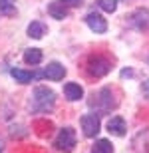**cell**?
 <instances>
[{
	"instance_id": "cell-5",
	"label": "cell",
	"mask_w": 149,
	"mask_h": 153,
	"mask_svg": "<svg viewBox=\"0 0 149 153\" xmlns=\"http://www.w3.org/2000/svg\"><path fill=\"white\" fill-rule=\"evenodd\" d=\"M86 24L96 34H105L107 32V22H105V18H102V14H98V12H90L86 16Z\"/></svg>"
},
{
	"instance_id": "cell-21",
	"label": "cell",
	"mask_w": 149,
	"mask_h": 153,
	"mask_svg": "<svg viewBox=\"0 0 149 153\" xmlns=\"http://www.w3.org/2000/svg\"><path fill=\"white\" fill-rule=\"evenodd\" d=\"M0 153H2V143H0Z\"/></svg>"
},
{
	"instance_id": "cell-12",
	"label": "cell",
	"mask_w": 149,
	"mask_h": 153,
	"mask_svg": "<svg viewBox=\"0 0 149 153\" xmlns=\"http://www.w3.org/2000/svg\"><path fill=\"white\" fill-rule=\"evenodd\" d=\"M46 24H42L38 22V20H34V22H30L28 24V36L30 38H34V40H40L42 36L46 34Z\"/></svg>"
},
{
	"instance_id": "cell-20",
	"label": "cell",
	"mask_w": 149,
	"mask_h": 153,
	"mask_svg": "<svg viewBox=\"0 0 149 153\" xmlns=\"http://www.w3.org/2000/svg\"><path fill=\"white\" fill-rule=\"evenodd\" d=\"M127 76H133L131 70H123V72H121V78H127Z\"/></svg>"
},
{
	"instance_id": "cell-2",
	"label": "cell",
	"mask_w": 149,
	"mask_h": 153,
	"mask_svg": "<svg viewBox=\"0 0 149 153\" xmlns=\"http://www.w3.org/2000/svg\"><path fill=\"white\" fill-rule=\"evenodd\" d=\"M54 147L62 153H72L76 147V131L72 127H62L58 137L54 139Z\"/></svg>"
},
{
	"instance_id": "cell-15",
	"label": "cell",
	"mask_w": 149,
	"mask_h": 153,
	"mask_svg": "<svg viewBox=\"0 0 149 153\" xmlns=\"http://www.w3.org/2000/svg\"><path fill=\"white\" fill-rule=\"evenodd\" d=\"M92 153H113V145H111L109 139H98L93 143Z\"/></svg>"
},
{
	"instance_id": "cell-19",
	"label": "cell",
	"mask_w": 149,
	"mask_h": 153,
	"mask_svg": "<svg viewBox=\"0 0 149 153\" xmlns=\"http://www.w3.org/2000/svg\"><path fill=\"white\" fill-rule=\"evenodd\" d=\"M141 90H143V94L149 97V79H147V82H143V88H141Z\"/></svg>"
},
{
	"instance_id": "cell-6",
	"label": "cell",
	"mask_w": 149,
	"mask_h": 153,
	"mask_svg": "<svg viewBox=\"0 0 149 153\" xmlns=\"http://www.w3.org/2000/svg\"><path fill=\"white\" fill-rule=\"evenodd\" d=\"M115 105H117V102L113 100L111 90H109V88H103L98 94V109L99 111H109V109H113Z\"/></svg>"
},
{
	"instance_id": "cell-13",
	"label": "cell",
	"mask_w": 149,
	"mask_h": 153,
	"mask_svg": "<svg viewBox=\"0 0 149 153\" xmlns=\"http://www.w3.org/2000/svg\"><path fill=\"white\" fill-rule=\"evenodd\" d=\"M42 50H38V48H30V50L24 52V62L28 64V66H38V64L42 62Z\"/></svg>"
},
{
	"instance_id": "cell-3",
	"label": "cell",
	"mask_w": 149,
	"mask_h": 153,
	"mask_svg": "<svg viewBox=\"0 0 149 153\" xmlns=\"http://www.w3.org/2000/svg\"><path fill=\"white\" fill-rule=\"evenodd\" d=\"M109 70H111V62L103 56H93V58H90V62H87V74L93 76V78L107 76Z\"/></svg>"
},
{
	"instance_id": "cell-16",
	"label": "cell",
	"mask_w": 149,
	"mask_h": 153,
	"mask_svg": "<svg viewBox=\"0 0 149 153\" xmlns=\"http://www.w3.org/2000/svg\"><path fill=\"white\" fill-rule=\"evenodd\" d=\"M96 6L107 14H113L117 10V0H96Z\"/></svg>"
},
{
	"instance_id": "cell-1",
	"label": "cell",
	"mask_w": 149,
	"mask_h": 153,
	"mask_svg": "<svg viewBox=\"0 0 149 153\" xmlns=\"http://www.w3.org/2000/svg\"><path fill=\"white\" fill-rule=\"evenodd\" d=\"M56 105V94L46 88V85H38L32 94V102H30V109L34 114H50Z\"/></svg>"
},
{
	"instance_id": "cell-10",
	"label": "cell",
	"mask_w": 149,
	"mask_h": 153,
	"mask_svg": "<svg viewBox=\"0 0 149 153\" xmlns=\"http://www.w3.org/2000/svg\"><path fill=\"white\" fill-rule=\"evenodd\" d=\"M131 24L137 30H145L149 26V10H143V8L135 10L131 14Z\"/></svg>"
},
{
	"instance_id": "cell-11",
	"label": "cell",
	"mask_w": 149,
	"mask_h": 153,
	"mask_svg": "<svg viewBox=\"0 0 149 153\" xmlns=\"http://www.w3.org/2000/svg\"><path fill=\"white\" fill-rule=\"evenodd\" d=\"M64 94L68 97L70 102H78L84 97V88L80 84H74V82H68V84L64 85Z\"/></svg>"
},
{
	"instance_id": "cell-18",
	"label": "cell",
	"mask_w": 149,
	"mask_h": 153,
	"mask_svg": "<svg viewBox=\"0 0 149 153\" xmlns=\"http://www.w3.org/2000/svg\"><path fill=\"white\" fill-rule=\"evenodd\" d=\"M66 6H82V0H62Z\"/></svg>"
},
{
	"instance_id": "cell-9",
	"label": "cell",
	"mask_w": 149,
	"mask_h": 153,
	"mask_svg": "<svg viewBox=\"0 0 149 153\" xmlns=\"http://www.w3.org/2000/svg\"><path fill=\"white\" fill-rule=\"evenodd\" d=\"M48 14H50L52 18H56V20H64V18H68L70 10L62 0H54V2L48 4Z\"/></svg>"
},
{
	"instance_id": "cell-8",
	"label": "cell",
	"mask_w": 149,
	"mask_h": 153,
	"mask_svg": "<svg viewBox=\"0 0 149 153\" xmlns=\"http://www.w3.org/2000/svg\"><path fill=\"white\" fill-rule=\"evenodd\" d=\"M64 76H66V68L60 62H50L48 68L44 70V78L52 79V82H60V79H64Z\"/></svg>"
},
{
	"instance_id": "cell-4",
	"label": "cell",
	"mask_w": 149,
	"mask_h": 153,
	"mask_svg": "<svg viewBox=\"0 0 149 153\" xmlns=\"http://www.w3.org/2000/svg\"><path fill=\"white\" fill-rule=\"evenodd\" d=\"M99 115L98 114H86L82 117V129L86 137H96L99 133Z\"/></svg>"
},
{
	"instance_id": "cell-14",
	"label": "cell",
	"mask_w": 149,
	"mask_h": 153,
	"mask_svg": "<svg viewBox=\"0 0 149 153\" xmlns=\"http://www.w3.org/2000/svg\"><path fill=\"white\" fill-rule=\"evenodd\" d=\"M10 74L18 84H30V82L34 79V74H32V72H26V70H20V68H14Z\"/></svg>"
},
{
	"instance_id": "cell-17",
	"label": "cell",
	"mask_w": 149,
	"mask_h": 153,
	"mask_svg": "<svg viewBox=\"0 0 149 153\" xmlns=\"http://www.w3.org/2000/svg\"><path fill=\"white\" fill-rule=\"evenodd\" d=\"M16 12V0H0V14L2 16H12Z\"/></svg>"
},
{
	"instance_id": "cell-7",
	"label": "cell",
	"mask_w": 149,
	"mask_h": 153,
	"mask_svg": "<svg viewBox=\"0 0 149 153\" xmlns=\"http://www.w3.org/2000/svg\"><path fill=\"white\" fill-rule=\"evenodd\" d=\"M107 131L111 133V135H115V137H123L127 133L125 119L121 117V115H113V117H109V121H107Z\"/></svg>"
}]
</instances>
